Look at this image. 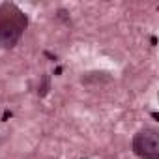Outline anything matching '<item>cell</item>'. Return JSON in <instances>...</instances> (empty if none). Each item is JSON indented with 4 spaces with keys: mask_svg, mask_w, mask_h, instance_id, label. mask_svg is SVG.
<instances>
[{
    "mask_svg": "<svg viewBox=\"0 0 159 159\" xmlns=\"http://www.w3.org/2000/svg\"><path fill=\"white\" fill-rule=\"evenodd\" d=\"M28 28V15L13 2L0 4V49L10 51L13 49L25 30Z\"/></svg>",
    "mask_w": 159,
    "mask_h": 159,
    "instance_id": "cell-1",
    "label": "cell"
},
{
    "mask_svg": "<svg viewBox=\"0 0 159 159\" xmlns=\"http://www.w3.org/2000/svg\"><path fill=\"white\" fill-rule=\"evenodd\" d=\"M131 150L140 159H159V131L153 125L140 127L131 140Z\"/></svg>",
    "mask_w": 159,
    "mask_h": 159,
    "instance_id": "cell-2",
    "label": "cell"
},
{
    "mask_svg": "<svg viewBox=\"0 0 159 159\" xmlns=\"http://www.w3.org/2000/svg\"><path fill=\"white\" fill-rule=\"evenodd\" d=\"M92 81H111V77H109V73H105V71H94V73H86L84 77H83V84H90Z\"/></svg>",
    "mask_w": 159,
    "mask_h": 159,
    "instance_id": "cell-3",
    "label": "cell"
},
{
    "mask_svg": "<svg viewBox=\"0 0 159 159\" xmlns=\"http://www.w3.org/2000/svg\"><path fill=\"white\" fill-rule=\"evenodd\" d=\"M107 159H116V157H107Z\"/></svg>",
    "mask_w": 159,
    "mask_h": 159,
    "instance_id": "cell-4",
    "label": "cell"
}]
</instances>
